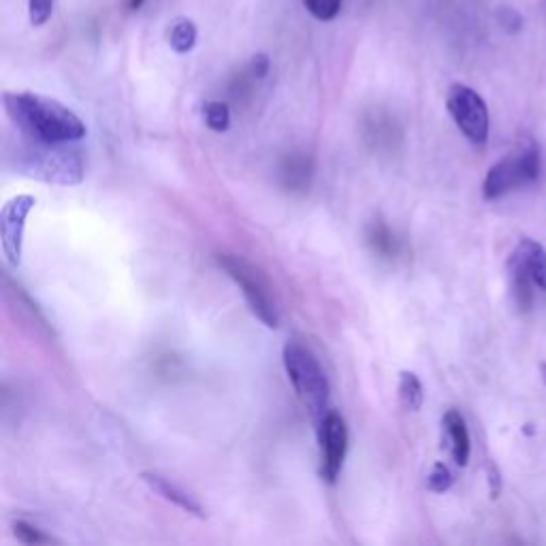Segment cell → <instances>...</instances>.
Segmentation results:
<instances>
[{
	"mask_svg": "<svg viewBox=\"0 0 546 546\" xmlns=\"http://www.w3.org/2000/svg\"><path fill=\"white\" fill-rule=\"evenodd\" d=\"M5 109L28 139L69 143L86 137V124L75 111L50 96L35 92H5Z\"/></svg>",
	"mask_w": 546,
	"mask_h": 546,
	"instance_id": "6da1fadb",
	"label": "cell"
},
{
	"mask_svg": "<svg viewBox=\"0 0 546 546\" xmlns=\"http://www.w3.org/2000/svg\"><path fill=\"white\" fill-rule=\"evenodd\" d=\"M30 146L18 150V171L47 184L73 186L84 178L82 158L73 150L60 148L62 143H45L30 139Z\"/></svg>",
	"mask_w": 546,
	"mask_h": 546,
	"instance_id": "7a4b0ae2",
	"label": "cell"
},
{
	"mask_svg": "<svg viewBox=\"0 0 546 546\" xmlns=\"http://www.w3.org/2000/svg\"><path fill=\"white\" fill-rule=\"evenodd\" d=\"M284 367L305 410H310L316 419H323L327 414L329 380L314 352L305 344L291 340L284 346Z\"/></svg>",
	"mask_w": 546,
	"mask_h": 546,
	"instance_id": "3957f363",
	"label": "cell"
},
{
	"mask_svg": "<svg viewBox=\"0 0 546 546\" xmlns=\"http://www.w3.org/2000/svg\"><path fill=\"white\" fill-rule=\"evenodd\" d=\"M540 175V152L532 141L521 150L508 154L500 163H495L483 184L485 199L493 201L508 195L510 190L527 186L538 180Z\"/></svg>",
	"mask_w": 546,
	"mask_h": 546,
	"instance_id": "277c9868",
	"label": "cell"
},
{
	"mask_svg": "<svg viewBox=\"0 0 546 546\" xmlns=\"http://www.w3.org/2000/svg\"><path fill=\"white\" fill-rule=\"evenodd\" d=\"M218 265L229 273V278L235 280L239 288H242L252 314L269 329H276L280 323V316L276 310V303L271 299L269 286L261 278V273L250 263H246L242 256L235 254H218Z\"/></svg>",
	"mask_w": 546,
	"mask_h": 546,
	"instance_id": "5b68a950",
	"label": "cell"
},
{
	"mask_svg": "<svg viewBox=\"0 0 546 546\" xmlns=\"http://www.w3.org/2000/svg\"><path fill=\"white\" fill-rule=\"evenodd\" d=\"M448 114L455 120L463 137L483 146L489 139V109L476 90L463 84H453L446 94Z\"/></svg>",
	"mask_w": 546,
	"mask_h": 546,
	"instance_id": "8992f818",
	"label": "cell"
},
{
	"mask_svg": "<svg viewBox=\"0 0 546 546\" xmlns=\"http://www.w3.org/2000/svg\"><path fill=\"white\" fill-rule=\"evenodd\" d=\"M37 205L35 197L18 195L3 205L0 212V239H3V252L9 265L18 267L22 261V244H24V229L26 218Z\"/></svg>",
	"mask_w": 546,
	"mask_h": 546,
	"instance_id": "52a82bcc",
	"label": "cell"
},
{
	"mask_svg": "<svg viewBox=\"0 0 546 546\" xmlns=\"http://www.w3.org/2000/svg\"><path fill=\"white\" fill-rule=\"evenodd\" d=\"M348 448V427L337 412H327L320 419V457H323V478L335 483L342 472L344 457Z\"/></svg>",
	"mask_w": 546,
	"mask_h": 546,
	"instance_id": "ba28073f",
	"label": "cell"
},
{
	"mask_svg": "<svg viewBox=\"0 0 546 546\" xmlns=\"http://www.w3.org/2000/svg\"><path fill=\"white\" fill-rule=\"evenodd\" d=\"M143 483H148L152 491H156L158 495H163L167 502L175 504L178 508L190 512V515H197V517H205L203 512V506L192 497L190 493H186L182 487H178L175 483H171L169 478L160 476L158 472H143L141 474Z\"/></svg>",
	"mask_w": 546,
	"mask_h": 546,
	"instance_id": "9c48e42d",
	"label": "cell"
},
{
	"mask_svg": "<svg viewBox=\"0 0 546 546\" xmlns=\"http://www.w3.org/2000/svg\"><path fill=\"white\" fill-rule=\"evenodd\" d=\"M442 427L455 463L463 468V465H468L470 459V433L468 427H465L463 416L457 410H448L442 419Z\"/></svg>",
	"mask_w": 546,
	"mask_h": 546,
	"instance_id": "30bf717a",
	"label": "cell"
},
{
	"mask_svg": "<svg viewBox=\"0 0 546 546\" xmlns=\"http://www.w3.org/2000/svg\"><path fill=\"white\" fill-rule=\"evenodd\" d=\"M515 256L529 273L534 286H538L542 293H546V250L538 242H534V239L523 237L517 244Z\"/></svg>",
	"mask_w": 546,
	"mask_h": 546,
	"instance_id": "8fae6325",
	"label": "cell"
},
{
	"mask_svg": "<svg viewBox=\"0 0 546 546\" xmlns=\"http://www.w3.org/2000/svg\"><path fill=\"white\" fill-rule=\"evenodd\" d=\"M508 271H510V288H512V297H515L519 310H529V305L534 301V293H532V278H529V273L525 271V267L519 263V259L515 254L510 256L508 263Z\"/></svg>",
	"mask_w": 546,
	"mask_h": 546,
	"instance_id": "7c38bea8",
	"label": "cell"
},
{
	"mask_svg": "<svg viewBox=\"0 0 546 546\" xmlns=\"http://www.w3.org/2000/svg\"><path fill=\"white\" fill-rule=\"evenodd\" d=\"M197 35V24L188 18H180L169 28V45L173 47V52L188 54L197 43Z\"/></svg>",
	"mask_w": 546,
	"mask_h": 546,
	"instance_id": "4fadbf2b",
	"label": "cell"
},
{
	"mask_svg": "<svg viewBox=\"0 0 546 546\" xmlns=\"http://www.w3.org/2000/svg\"><path fill=\"white\" fill-rule=\"evenodd\" d=\"M399 399L408 410H412V412L421 410L423 401H425V391H423V384H421L419 376L412 374V372H401Z\"/></svg>",
	"mask_w": 546,
	"mask_h": 546,
	"instance_id": "5bb4252c",
	"label": "cell"
},
{
	"mask_svg": "<svg viewBox=\"0 0 546 546\" xmlns=\"http://www.w3.org/2000/svg\"><path fill=\"white\" fill-rule=\"evenodd\" d=\"M203 116H205V124L210 126L212 131H216V133L229 131V126H231V111H229L227 103H220V101L205 103Z\"/></svg>",
	"mask_w": 546,
	"mask_h": 546,
	"instance_id": "9a60e30c",
	"label": "cell"
},
{
	"mask_svg": "<svg viewBox=\"0 0 546 546\" xmlns=\"http://www.w3.org/2000/svg\"><path fill=\"white\" fill-rule=\"evenodd\" d=\"M344 0H303L305 9H308L316 20L320 22H331L342 11Z\"/></svg>",
	"mask_w": 546,
	"mask_h": 546,
	"instance_id": "2e32d148",
	"label": "cell"
},
{
	"mask_svg": "<svg viewBox=\"0 0 546 546\" xmlns=\"http://www.w3.org/2000/svg\"><path fill=\"white\" fill-rule=\"evenodd\" d=\"M453 480L455 478H453L451 470H448L444 463H436L431 468L429 476H427V487L433 493H444V491H448V489L453 487Z\"/></svg>",
	"mask_w": 546,
	"mask_h": 546,
	"instance_id": "e0dca14e",
	"label": "cell"
},
{
	"mask_svg": "<svg viewBox=\"0 0 546 546\" xmlns=\"http://www.w3.org/2000/svg\"><path fill=\"white\" fill-rule=\"evenodd\" d=\"M54 13V0H28V18L32 26H43L50 22Z\"/></svg>",
	"mask_w": 546,
	"mask_h": 546,
	"instance_id": "ac0fdd59",
	"label": "cell"
},
{
	"mask_svg": "<svg viewBox=\"0 0 546 546\" xmlns=\"http://www.w3.org/2000/svg\"><path fill=\"white\" fill-rule=\"evenodd\" d=\"M13 529H15V536H18V540L24 544H50L52 542L50 536H45L41 529L32 527L30 523L18 521L13 525Z\"/></svg>",
	"mask_w": 546,
	"mask_h": 546,
	"instance_id": "d6986e66",
	"label": "cell"
},
{
	"mask_svg": "<svg viewBox=\"0 0 546 546\" xmlns=\"http://www.w3.org/2000/svg\"><path fill=\"white\" fill-rule=\"evenodd\" d=\"M500 22H502V26H504L508 32H517V30H521V26H523V18H521V15H519L515 9H510V7H506V9L500 11Z\"/></svg>",
	"mask_w": 546,
	"mask_h": 546,
	"instance_id": "ffe728a7",
	"label": "cell"
},
{
	"mask_svg": "<svg viewBox=\"0 0 546 546\" xmlns=\"http://www.w3.org/2000/svg\"><path fill=\"white\" fill-rule=\"evenodd\" d=\"M269 67H271V62H269L267 54H256L252 58V73L256 79H263L269 73Z\"/></svg>",
	"mask_w": 546,
	"mask_h": 546,
	"instance_id": "44dd1931",
	"label": "cell"
},
{
	"mask_svg": "<svg viewBox=\"0 0 546 546\" xmlns=\"http://www.w3.org/2000/svg\"><path fill=\"white\" fill-rule=\"evenodd\" d=\"M143 3H146V0H128V7H131L133 11H137V9L143 7Z\"/></svg>",
	"mask_w": 546,
	"mask_h": 546,
	"instance_id": "7402d4cb",
	"label": "cell"
},
{
	"mask_svg": "<svg viewBox=\"0 0 546 546\" xmlns=\"http://www.w3.org/2000/svg\"><path fill=\"white\" fill-rule=\"evenodd\" d=\"M540 374H542V380H544V384H546V363L540 365Z\"/></svg>",
	"mask_w": 546,
	"mask_h": 546,
	"instance_id": "603a6c76",
	"label": "cell"
}]
</instances>
